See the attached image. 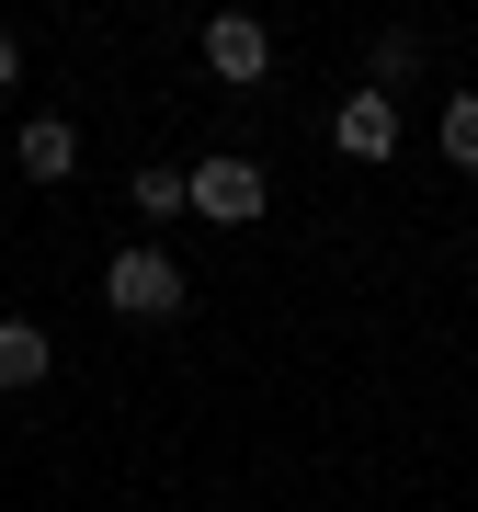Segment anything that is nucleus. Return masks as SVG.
Returning <instances> with one entry per match:
<instances>
[{
    "instance_id": "f257e3e1",
    "label": "nucleus",
    "mask_w": 478,
    "mask_h": 512,
    "mask_svg": "<svg viewBox=\"0 0 478 512\" xmlns=\"http://www.w3.org/2000/svg\"><path fill=\"white\" fill-rule=\"evenodd\" d=\"M103 308H114V319H171V308H183V262L148 251V239L114 251V262H103Z\"/></svg>"
},
{
    "instance_id": "f03ea898",
    "label": "nucleus",
    "mask_w": 478,
    "mask_h": 512,
    "mask_svg": "<svg viewBox=\"0 0 478 512\" xmlns=\"http://www.w3.org/2000/svg\"><path fill=\"white\" fill-rule=\"evenodd\" d=\"M183 194H194V217H217V228H251L274 183H262V160H239V148H217V160H194V171H183Z\"/></svg>"
},
{
    "instance_id": "7ed1b4c3",
    "label": "nucleus",
    "mask_w": 478,
    "mask_h": 512,
    "mask_svg": "<svg viewBox=\"0 0 478 512\" xmlns=\"http://www.w3.org/2000/svg\"><path fill=\"white\" fill-rule=\"evenodd\" d=\"M205 69H217L228 92H251V80L274 69V35H262L251 12H217V23H205Z\"/></svg>"
},
{
    "instance_id": "20e7f679",
    "label": "nucleus",
    "mask_w": 478,
    "mask_h": 512,
    "mask_svg": "<svg viewBox=\"0 0 478 512\" xmlns=\"http://www.w3.org/2000/svg\"><path fill=\"white\" fill-rule=\"evenodd\" d=\"M331 148L376 171L387 148H399V103H387V92H342V114H331Z\"/></svg>"
},
{
    "instance_id": "39448f33",
    "label": "nucleus",
    "mask_w": 478,
    "mask_h": 512,
    "mask_svg": "<svg viewBox=\"0 0 478 512\" xmlns=\"http://www.w3.org/2000/svg\"><path fill=\"white\" fill-rule=\"evenodd\" d=\"M57 365V342H46V330L35 319H0V387H35Z\"/></svg>"
},
{
    "instance_id": "423d86ee",
    "label": "nucleus",
    "mask_w": 478,
    "mask_h": 512,
    "mask_svg": "<svg viewBox=\"0 0 478 512\" xmlns=\"http://www.w3.org/2000/svg\"><path fill=\"white\" fill-rule=\"evenodd\" d=\"M23 171H35V183H69V171H80V137L57 126V114H35V126H23Z\"/></svg>"
},
{
    "instance_id": "0eeeda50",
    "label": "nucleus",
    "mask_w": 478,
    "mask_h": 512,
    "mask_svg": "<svg viewBox=\"0 0 478 512\" xmlns=\"http://www.w3.org/2000/svg\"><path fill=\"white\" fill-rule=\"evenodd\" d=\"M126 194H137V217H148V228L194 205V194H183V171H160V160H137V183H126Z\"/></svg>"
},
{
    "instance_id": "6e6552de",
    "label": "nucleus",
    "mask_w": 478,
    "mask_h": 512,
    "mask_svg": "<svg viewBox=\"0 0 478 512\" xmlns=\"http://www.w3.org/2000/svg\"><path fill=\"white\" fill-rule=\"evenodd\" d=\"M444 160H456V171H478V92H456V103H444Z\"/></svg>"
},
{
    "instance_id": "1a4fd4ad",
    "label": "nucleus",
    "mask_w": 478,
    "mask_h": 512,
    "mask_svg": "<svg viewBox=\"0 0 478 512\" xmlns=\"http://www.w3.org/2000/svg\"><path fill=\"white\" fill-rule=\"evenodd\" d=\"M12 69H23V46H12V35H0V92H12Z\"/></svg>"
}]
</instances>
